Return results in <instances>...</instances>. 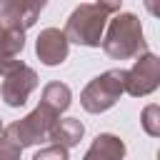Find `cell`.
<instances>
[{"instance_id":"4","label":"cell","mask_w":160,"mask_h":160,"mask_svg":"<svg viewBox=\"0 0 160 160\" xmlns=\"http://www.w3.org/2000/svg\"><path fill=\"white\" fill-rule=\"evenodd\" d=\"M55 115L50 112V110H45L42 105H38L32 112H28L25 118H20V120H15L12 125H8V128H2L0 130V138L2 140H8L10 145H15V148H30V145H40V142H45L48 140V135H50V128L55 125Z\"/></svg>"},{"instance_id":"7","label":"cell","mask_w":160,"mask_h":160,"mask_svg":"<svg viewBox=\"0 0 160 160\" xmlns=\"http://www.w3.org/2000/svg\"><path fill=\"white\" fill-rule=\"evenodd\" d=\"M45 2H28V0H0V28L28 30L35 25L38 15L42 12Z\"/></svg>"},{"instance_id":"2","label":"cell","mask_w":160,"mask_h":160,"mask_svg":"<svg viewBox=\"0 0 160 160\" xmlns=\"http://www.w3.org/2000/svg\"><path fill=\"white\" fill-rule=\"evenodd\" d=\"M102 32V50L112 60H130L138 58L145 50V35H142V22L135 12H115Z\"/></svg>"},{"instance_id":"6","label":"cell","mask_w":160,"mask_h":160,"mask_svg":"<svg viewBox=\"0 0 160 160\" xmlns=\"http://www.w3.org/2000/svg\"><path fill=\"white\" fill-rule=\"evenodd\" d=\"M35 88H38V72L20 60L8 75H2L0 98H2L5 105H10V108H22Z\"/></svg>"},{"instance_id":"5","label":"cell","mask_w":160,"mask_h":160,"mask_svg":"<svg viewBox=\"0 0 160 160\" xmlns=\"http://www.w3.org/2000/svg\"><path fill=\"white\" fill-rule=\"evenodd\" d=\"M160 85V58L155 52L138 55L135 65L125 70V92L132 98H145Z\"/></svg>"},{"instance_id":"3","label":"cell","mask_w":160,"mask_h":160,"mask_svg":"<svg viewBox=\"0 0 160 160\" xmlns=\"http://www.w3.org/2000/svg\"><path fill=\"white\" fill-rule=\"evenodd\" d=\"M125 92V70L122 68H112V70H105L100 75H95L85 90L80 92V105L92 112V115H100L105 110H110L120 95Z\"/></svg>"},{"instance_id":"13","label":"cell","mask_w":160,"mask_h":160,"mask_svg":"<svg viewBox=\"0 0 160 160\" xmlns=\"http://www.w3.org/2000/svg\"><path fill=\"white\" fill-rule=\"evenodd\" d=\"M32 160H70V155L60 145H45L32 155Z\"/></svg>"},{"instance_id":"12","label":"cell","mask_w":160,"mask_h":160,"mask_svg":"<svg viewBox=\"0 0 160 160\" xmlns=\"http://www.w3.org/2000/svg\"><path fill=\"white\" fill-rule=\"evenodd\" d=\"M140 125H142V130H145L150 138H158V135H160V108H158L155 102L142 108Z\"/></svg>"},{"instance_id":"8","label":"cell","mask_w":160,"mask_h":160,"mask_svg":"<svg viewBox=\"0 0 160 160\" xmlns=\"http://www.w3.org/2000/svg\"><path fill=\"white\" fill-rule=\"evenodd\" d=\"M35 52L40 58L42 65L48 68H55V65H62L68 60V52H70V42L68 38L62 35V30L58 28H45L40 30L38 40H35Z\"/></svg>"},{"instance_id":"11","label":"cell","mask_w":160,"mask_h":160,"mask_svg":"<svg viewBox=\"0 0 160 160\" xmlns=\"http://www.w3.org/2000/svg\"><path fill=\"white\" fill-rule=\"evenodd\" d=\"M70 100H72V92L65 82H48L42 88V98H40V105L45 110H50L55 118H60L68 108H70Z\"/></svg>"},{"instance_id":"1","label":"cell","mask_w":160,"mask_h":160,"mask_svg":"<svg viewBox=\"0 0 160 160\" xmlns=\"http://www.w3.org/2000/svg\"><path fill=\"white\" fill-rule=\"evenodd\" d=\"M115 12H120V2H105V0L80 2L70 12L62 35L68 38V42L85 45V48H100L105 25H108L110 15H115Z\"/></svg>"},{"instance_id":"14","label":"cell","mask_w":160,"mask_h":160,"mask_svg":"<svg viewBox=\"0 0 160 160\" xmlns=\"http://www.w3.org/2000/svg\"><path fill=\"white\" fill-rule=\"evenodd\" d=\"M0 160H20V152H0Z\"/></svg>"},{"instance_id":"9","label":"cell","mask_w":160,"mask_h":160,"mask_svg":"<svg viewBox=\"0 0 160 160\" xmlns=\"http://www.w3.org/2000/svg\"><path fill=\"white\" fill-rule=\"evenodd\" d=\"M82 135H85V125L78 118H58L55 125L50 128L48 140H52V145H60V148L70 150L82 140Z\"/></svg>"},{"instance_id":"10","label":"cell","mask_w":160,"mask_h":160,"mask_svg":"<svg viewBox=\"0 0 160 160\" xmlns=\"http://www.w3.org/2000/svg\"><path fill=\"white\" fill-rule=\"evenodd\" d=\"M122 158H125V142L112 132H100L88 148L82 160H122Z\"/></svg>"},{"instance_id":"15","label":"cell","mask_w":160,"mask_h":160,"mask_svg":"<svg viewBox=\"0 0 160 160\" xmlns=\"http://www.w3.org/2000/svg\"><path fill=\"white\" fill-rule=\"evenodd\" d=\"M0 130H2V125H0Z\"/></svg>"}]
</instances>
